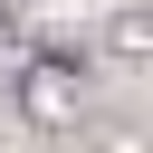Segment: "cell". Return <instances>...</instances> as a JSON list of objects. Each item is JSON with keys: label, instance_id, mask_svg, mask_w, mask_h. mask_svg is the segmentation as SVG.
<instances>
[{"label": "cell", "instance_id": "obj_1", "mask_svg": "<svg viewBox=\"0 0 153 153\" xmlns=\"http://www.w3.org/2000/svg\"><path fill=\"white\" fill-rule=\"evenodd\" d=\"M19 105H29V115H48V124H57V115H76V76H67L57 57H38V67L19 76Z\"/></svg>", "mask_w": 153, "mask_h": 153}]
</instances>
